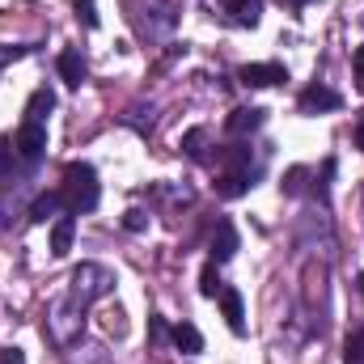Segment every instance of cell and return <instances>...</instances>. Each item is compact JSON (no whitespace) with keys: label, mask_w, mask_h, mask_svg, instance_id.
<instances>
[{"label":"cell","mask_w":364,"mask_h":364,"mask_svg":"<svg viewBox=\"0 0 364 364\" xmlns=\"http://www.w3.org/2000/svg\"><path fill=\"white\" fill-rule=\"evenodd\" d=\"M356 144L364 149V110H356Z\"/></svg>","instance_id":"f1b7e54d"},{"label":"cell","mask_w":364,"mask_h":364,"mask_svg":"<svg viewBox=\"0 0 364 364\" xmlns=\"http://www.w3.org/2000/svg\"><path fill=\"white\" fill-rule=\"evenodd\" d=\"M73 9H77V17H81L90 30H97V9H93V0H73Z\"/></svg>","instance_id":"cb8c5ba5"},{"label":"cell","mask_w":364,"mask_h":364,"mask_svg":"<svg viewBox=\"0 0 364 364\" xmlns=\"http://www.w3.org/2000/svg\"><path fill=\"white\" fill-rule=\"evenodd\" d=\"M47 110H55V93L51 90H34V97L26 102V123H43Z\"/></svg>","instance_id":"e0dca14e"},{"label":"cell","mask_w":364,"mask_h":364,"mask_svg":"<svg viewBox=\"0 0 364 364\" xmlns=\"http://www.w3.org/2000/svg\"><path fill=\"white\" fill-rule=\"evenodd\" d=\"M237 81L246 85V90H267V85H284L288 81V68L284 64H246L242 73H237Z\"/></svg>","instance_id":"52a82bcc"},{"label":"cell","mask_w":364,"mask_h":364,"mask_svg":"<svg viewBox=\"0 0 364 364\" xmlns=\"http://www.w3.org/2000/svg\"><path fill=\"white\" fill-rule=\"evenodd\" d=\"M55 68H60V81L64 85H81L85 77H90V68H85V55L77 51V47H68V51H60V60H55Z\"/></svg>","instance_id":"4fadbf2b"},{"label":"cell","mask_w":364,"mask_h":364,"mask_svg":"<svg viewBox=\"0 0 364 364\" xmlns=\"http://www.w3.org/2000/svg\"><path fill=\"white\" fill-rule=\"evenodd\" d=\"M0 364H26V352L21 348H0Z\"/></svg>","instance_id":"4316f807"},{"label":"cell","mask_w":364,"mask_h":364,"mask_svg":"<svg viewBox=\"0 0 364 364\" xmlns=\"http://www.w3.org/2000/svg\"><path fill=\"white\" fill-rule=\"evenodd\" d=\"M68 292L77 296V301H106L110 292H114V272L110 267H102V263H81L77 272L68 275Z\"/></svg>","instance_id":"277c9868"},{"label":"cell","mask_w":364,"mask_h":364,"mask_svg":"<svg viewBox=\"0 0 364 364\" xmlns=\"http://www.w3.org/2000/svg\"><path fill=\"white\" fill-rule=\"evenodd\" d=\"M305 178H309V170H305V166H292V170L284 174V195H301V191H305Z\"/></svg>","instance_id":"7402d4cb"},{"label":"cell","mask_w":364,"mask_h":364,"mask_svg":"<svg viewBox=\"0 0 364 364\" xmlns=\"http://www.w3.org/2000/svg\"><path fill=\"white\" fill-rule=\"evenodd\" d=\"M343 356H348V364H364V326L348 335V343H343Z\"/></svg>","instance_id":"44dd1931"},{"label":"cell","mask_w":364,"mask_h":364,"mask_svg":"<svg viewBox=\"0 0 364 364\" xmlns=\"http://www.w3.org/2000/svg\"><path fill=\"white\" fill-rule=\"evenodd\" d=\"M182 153H186L191 161H203V157H208V132H203V127H191V132L182 136Z\"/></svg>","instance_id":"ac0fdd59"},{"label":"cell","mask_w":364,"mask_h":364,"mask_svg":"<svg viewBox=\"0 0 364 364\" xmlns=\"http://www.w3.org/2000/svg\"><path fill=\"white\" fill-rule=\"evenodd\" d=\"M216 301H220V314H225L229 331H233V335H246V305H242V292H237V288H220Z\"/></svg>","instance_id":"8fae6325"},{"label":"cell","mask_w":364,"mask_h":364,"mask_svg":"<svg viewBox=\"0 0 364 364\" xmlns=\"http://www.w3.org/2000/svg\"><path fill=\"white\" fill-rule=\"evenodd\" d=\"M339 106H343V97L331 85H309V90L301 93V110L305 114H326V110H339Z\"/></svg>","instance_id":"7c38bea8"},{"label":"cell","mask_w":364,"mask_h":364,"mask_svg":"<svg viewBox=\"0 0 364 364\" xmlns=\"http://www.w3.org/2000/svg\"><path fill=\"white\" fill-rule=\"evenodd\" d=\"M149 326H153V339H157V343H166V339H170V326H166L161 318H153Z\"/></svg>","instance_id":"83f0119b"},{"label":"cell","mask_w":364,"mask_h":364,"mask_svg":"<svg viewBox=\"0 0 364 364\" xmlns=\"http://www.w3.org/2000/svg\"><path fill=\"white\" fill-rule=\"evenodd\" d=\"M85 301H77L73 292H60V296H51L47 301V318H43V331H47V339L55 343V348H73L77 339H81V331H85Z\"/></svg>","instance_id":"6da1fadb"},{"label":"cell","mask_w":364,"mask_h":364,"mask_svg":"<svg viewBox=\"0 0 364 364\" xmlns=\"http://www.w3.org/2000/svg\"><path fill=\"white\" fill-rule=\"evenodd\" d=\"M331 178H335V157L322 161V178L314 182V195H318L322 203H331Z\"/></svg>","instance_id":"ffe728a7"},{"label":"cell","mask_w":364,"mask_h":364,"mask_svg":"<svg viewBox=\"0 0 364 364\" xmlns=\"http://www.w3.org/2000/svg\"><path fill=\"white\" fill-rule=\"evenodd\" d=\"M220 288H225V284H220V263H212V259H208V263H203V272H199V292H203V296H216Z\"/></svg>","instance_id":"d6986e66"},{"label":"cell","mask_w":364,"mask_h":364,"mask_svg":"<svg viewBox=\"0 0 364 364\" xmlns=\"http://www.w3.org/2000/svg\"><path fill=\"white\" fill-rule=\"evenodd\" d=\"M43 153H47V127L43 123H21L17 127V140H13V157L26 161V166H34Z\"/></svg>","instance_id":"8992f818"},{"label":"cell","mask_w":364,"mask_h":364,"mask_svg":"<svg viewBox=\"0 0 364 364\" xmlns=\"http://www.w3.org/2000/svg\"><path fill=\"white\" fill-rule=\"evenodd\" d=\"M263 119H267V110H259V106H237V110L225 119V132H229L233 140H246L250 132L263 127Z\"/></svg>","instance_id":"ba28073f"},{"label":"cell","mask_w":364,"mask_h":364,"mask_svg":"<svg viewBox=\"0 0 364 364\" xmlns=\"http://www.w3.org/2000/svg\"><path fill=\"white\" fill-rule=\"evenodd\" d=\"M60 195H64V208L73 216L93 212L97 199H102V186H97V170L90 161H68L64 166V182H60Z\"/></svg>","instance_id":"7a4b0ae2"},{"label":"cell","mask_w":364,"mask_h":364,"mask_svg":"<svg viewBox=\"0 0 364 364\" xmlns=\"http://www.w3.org/2000/svg\"><path fill=\"white\" fill-rule=\"evenodd\" d=\"M250 144L246 140H233L225 153H220V161H225V170L216 174V195L220 199H237V195H246L250 186H255V170H250Z\"/></svg>","instance_id":"3957f363"},{"label":"cell","mask_w":364,"mask_h":364,"mask_svg":"<svg viewBox=\"0 0 364 364\" xmlns=\"http://www.w3.org/2000/svg\"><path fill=\"white\" fill-rule=\"evenodd\" d=\"M170 339H174V348L186 352V356L203 352V335H199V326H195V322H178V326L170 331Z\"/></svg>","instance_id":"2e32d148"},{"label":"cell","mask_w":364,"mask_h":364,"mask_svg":"<svg viewBox=\"0 0 364 364\" xmlns=\"http://www.w3.org/2000/svg\"><path fill=\"white\" fill-rule=\"evenodd\" d=\"M73 237H77V220H73V212H68V216H60V220L51 225V255L64 259V255L73 250Z\"/></svg>","instance_id":"9a60e30c"},{"label":"cell","mask_w":364,"mask_h":364,"mask_svg":"<svg viewBox=\"0 0 364 364\" xmlns=\"http://www.w3.org/2000/svg\"><path fill=\"white\" fill-rule=\"evenodd\" d=\"M0 229H9V208L0 203Z\"/></svg>","instance_id":"4dcf8cb0"},{"label":"cell","mask_w":364,"mask_h":364,"mask_svg":"<svg viewBox=\"0 0 364 364\" xmlns=\"http://www.w3.org/2000/svg\"><path fill=\"white\" fill-rule=\"evenodd\" d=\"M149 225V212H140V208H127L123 212V229H132V233H140Z\"/></svg>","instance_id":"603a6c76"},{"label":"cell","mask_w":364,"mask_h":364,"mask_svg":"<svg viewBox=\"0 0 364 364\" xmlns=\"http://www.w3.org/2000/svg\"><path fill=\"white\" fill-rule=\"evenodd\" d=\"M237 246H242V237H237L233 220H216V229H212V263H229L237 255Z\"/></svg>","instance_id":"30bf717a"},{"label":"cell","mask_w":364,"mask_h":364,"mask_svg":"<svg viewBox=\"0 0 364 364\" xmlns=\"http://www.w3.org/2000/svg\"><path fill=\"white\" fill-rule=\"evenodd\" d=\"M352 68H356V90L364 93V43L356 47V55H352Z\"/></svg>","instance_id":"484cf974"},{"label":"cell","mask_w":364,"mask_h":364,"mask_svg":"<svg viewBox=\"0 0 364 364\" xmlns=\"http://www.w3.org/2000/svg\"><path fill=\"white\" fill-rule=\"evenodd\" d=\"M4 170H9V153H0V174H4Z\"/></svg>","instance_id":"1f68e13d"},{"label":"cell","mask_w":364,"mask_h":364,"mask_svg":"<svg viewBox=\"0 0 364 364\" xmlns=\"http://www.w3.org/2000/svg\"><path fill=\"white\" fill-rule=\"evenodd\" d=\"M220 13L242 30H255L263 21V0H220Z\"/></svg>","instance_id":"9c48e42d"},{"label":"cell","mask_w":364,"mask_h":364,"mask_svg":"<svg viewBox=\"0 0 364 364\" xmlns=\"http://www.w3.org/2000/svg\"><path fill=\"white\" fill-rule=\"evenodd\" d=\"M356 288H360V296H364V275H360V279H356Z\"/></svg>","instance_id":"d6a6232c"},{"label":"cell","mask_w":364,"mask_h":364,"mask_svg":"<svg viewBox=\"0 0 364 364\" xmlns=\"http://www.w3.org/2000/svg\"><path fill=\"white\" fill-rule=\"evenodd\" d=\"M26 51H30V47H9V43H0V73H4L13 60H21Z\"/></svg>","instance_id":"d4e9b609"},{"label":"cell","mask_w":364,"mask_h":364,"mask_svg":"<svg viewBox=\"0 0 364 364\" xmlns=\"http://www.w3.org/2000/svg\"><path fill=\"white\" fill-rule=\"evenodd\" d=\"M279 4H288V9H292V13H296V9H305V4H309V0H279Z\"/></svg>","instance_id":"f546056e"},{"label":"cell","mask_w":364,"mask_h":364,"mask_svg":"<svg viewBox=\"0 0 364 364\" xmlns=\"http://www.w3.org/2000/svg\"><path fill=\"white\" fill-rule=\"evenodd\" d=\"M144 13H149V17H136V21H140V34H144L149 43H166V38L174 34V26H178L174 0H144Z\"/></svg>","instance_id":"5b68a950"},{"label":"cell","mask_w":364,"mask_h":364,"mask_svg":"<svg viewBox=\"0 0 364 364\" xmlns=\"http://www.w3.org/2000/svg\"><path fill=\"white\" fill-rule=\"evenodd\" d=\"M60 212H68V208H64V195H60V191H43V195H34V203H30V220H34V225L60 220Z\"/></svg>","instance_id":"5bb4252c"}]
</instances>
